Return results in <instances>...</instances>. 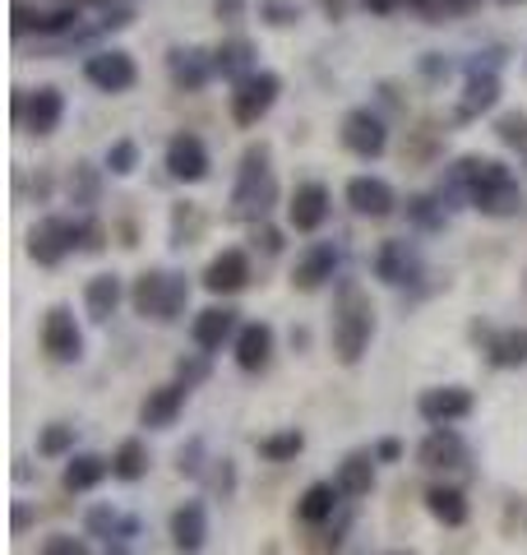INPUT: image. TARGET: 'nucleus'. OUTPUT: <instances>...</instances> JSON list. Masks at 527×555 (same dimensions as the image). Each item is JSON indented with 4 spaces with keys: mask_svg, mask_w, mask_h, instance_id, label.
<instances>
[{
    "mask_svg": "<svg viewBox=\"0 0 527 555\" xmlns=\"http://www.w3.org/2000/svg\"><path fill=\"white\" fill-rule=\"evenodd\" d=\"M453 185H463L467 199L490 218L518 214V204H523V190L514 177H509V167L490 163V158H463L459 171H453Z\"/></svg>",
    "mask_w": 527,
    "mask_h": 555,
    "instance_id": "1",
    "label": "nucleus"
},
{
    "mask_svg": "<svg viewBox=\"0 0 527 555\" xmlns=\"http://www.w3.org/2000/svg\"><path fill=\"white\" fill-rule=\"evenodd\" d=\"M371 301L361 297L357 287H343V297H338V320H333V347H338V361L343 366H357L361 352H365V343H371Z\"/></svg>",
    "mask_w": 527,
    "mask_h": 555,
    "instance_id": "2",
    "label": "nucleus"
},
{
    "mask_svg": "<svg viewBox=\"0 0 527 555\" xmlns=\"http://www.w3.org/2000/svg\"><path fill=\"white\" fill-rule=\"evenodd\" d=\"M185 297H190V287H185V278H176V273L153 269L134 283V310L139 315H153V320H176Z\"/></svg>",
    "mask_w": 527,
    "mask_h": 555,
    "instance_id": "3",
    "label": "nucleus"
},
{
    "mask_svg": "<svg viewBox=\"0 0 527 555\" xmlns=\"http://www.w3.org/2000/svg\"><path fill=\"white\" fill-rule=\"evenodd\" d=\"M278 102V75H269V69H259V75H245L236 83L232 93V116L241 120V126H255V120L269 112Z\"/></svg>",
    "mask_w": 527,
    "mask_h": 555,
    "instance_id": "4",
    "label": "nucleus"
},
{
    "mask_svg": "<svg viewBox=\"0 0 527 555\" xmlns=\"http://www.w3.org/2000/svg\"><path fill=\"white\" fill-rule=\"evenodd\" d=\"M42 347L56 361H79L83 357V334H79V324H75V315H69L65 306L47 310V320H42Z\"/></svg>",
    "mask_w": 527,
    "mask_h": 555,
    "instance_id": "5",
    "label": "nucleus"
},
{
    "mask_svg": "<svg viewBox=\"0 0 527 555\" xmlns=\"http://www.w3.org/2000/svg\"><path fill=\"white\" fill-rule=\"evenodd\" d=\"M83 75L88 83H98L102 93H126L130 83H134V61L126 56V51H98V56H88L83 65Z\"/></svg>",
    "mask_w": 527,
    "mask_h": 555,
    "instance_id": "6",
    "label": "nucleus"
},
{
    "mask_svg": "<svg viewBox=\"0 0 527 555\" xmlns=\"http://www.w3.org/2000/svg\"><path fill=\"white\" fill-rule=\"evenodd\" d=\"M416 412L426 416L430 426H453V422H463V416L472 412V393L463 385L426 389V393H421V403H416Z\"/></svg>",
    "mask_w": 527,
    "mask_h": 555,
    "instance_id": "7",
    "label": "nucleus"
},
{
    "mask_svg": "<svg viewBox=\"0 0 527 555\" xmlns=\"http://www.w3.org/2000/svg\"><path fill=\"white\" fill-rule=\"evenodd\" d=\"M269 153L264 149H250L245 153V167H241V185H236V204L241 208H269V199H273V177H269Z\"/></svg>",
    "mask_w": 527,
    "mask_h": 555,
    "instance_id": "8",
    "label": "nucleus"
},
{
    "mask_svg": "<svg viewBox=\"0 0 527 555\" xmlns=\"http://www.w3.org/2000/svg\"><path fill=\"white\" fill-rule=\"evenodd\" d=\"M343 144L351 153H361V158H380L384 144H389V130H384V120L371 112H351L343 120Z\"/></svg>",
    "mask_w": 527,
    "mask_h": 555,
    "instance_id": "9",
    "label": "nucleus"
},
{
    "mask_svg": "<svg viewBox=\"0 0 527 555\" xmlns=\"http://www.w3.org/2000/svg\"><path fill=\"white\" fill-rule=\"evenodd\" d=\"M167 171L176 181H204L208 177V153L200 144V134H176L171 144H167Z\"/></svg>",
    "mask_w": 527,
    "mask_h": 555,
    "instance_id": "10",
    "label": "nucleus"
},
{
    "mask_svg": "<svg viewBox=\"0 0 527 555\" xmlns=\"http://www.w3.org/2000/svg\"><path fill=\"white\" fill-rule=\"evenodd\" d=\"M347 204L357 208L361 218H389L394 214V190L380 177H351L347 181Z\"/></svg>",
    "mask_w": 527,
    "mask_h": 555,
    "instance_id": "11",
    "label": "nucleus"
},
{
    "mask_svg": "<svg viewBox=\"0 0 527 555\" xmlns=\"http://www.w3.org/2000/svg\"><path fill=\"white\" fill-rule=\"evenodd\" d=\"M287 218H292V228L296 232H314L320 222L329 218V190L320 181H306V185H296V195L287 204Z\"/></svg>",
    "mask_w": 527,
    "mask_h": 555,
    "instance_id": "12",
    "label": "nucleus"
},
{
    "mask_svg": "<svg viewBox=\"0 0 527 555\" xmlns=\"http://www.w3.org/2000/svg\"><path fill=\"white\" fill-rule=\"evenodd\" d=\"M75 236H79V228L75 222H65V218H47L38 232H33V259L38 264H56V259H65V250L75 246Z\"/></svg>",
    "mask_w": 527,
    "mask_h": 555,
    "instance_id": "13",
    "label": "nucleus"
},
{
    "mask_svg": "<svg viewBox=\"0 0 527 555\" xmlns=\"http://www.w3.org/2000/svg\"><path fill=\"white\" fill-rule=\"evenodd\" d=\"M232 334H236V310H227V306L200 310L195 324H190V338H195V347H204V352H218Z\"/></svg>",
    "mask_w": 527,
    "mask_h": 555,
    "instance_id": "14",
    "label": "nucleus"
},
{
    "mask_svg": "<svg viewBox=\"0 0 527 555\" xmlns=\"http://www.w3.org/2000/svg\"><path fill=\"white\" fill-rule=\"evenodd\" d=\"M273 352V328L269 324H245L236 334V366L241 371H264Z\"/></svg>",
    "mask_w": 527,
    "mask_h": 555,
    "instance_id": "15",
    "label": "nucleus"
},
{
    "mask_svg": "<svg viewBox=\"0 0 527 555\" xmlns=\"http://www.w3.org/2000/svg\"><path fill=\"white\" fill-rule=\"evenodd\" d=\"M204 537H208V518H204V505H181L171 514V542H176V551H185V555H195L200 546H204Z\"/></svg>",
    "mask_w": 527,
    "mask_h": 555,
    "instance_id": "16",
    "label": "nucleus"
},
{
    "mask_svg": "<svg viewBox=\"0 0 527 555\" xmlns=\"http://www.w3.org/2000/svg\"><path fill=\"white\" fill-rule=\"evenodd\" d=\"M245 278H250V259H245L241 250H222L214 264H208L204 287H208V292H241Z\"/></svg>",
    "mask_w": 527,
    "mask_h": 555,
    "instance_id": "17",
    "label": "nucleus"
},
{
    "mask_svg": "<svg viewBox=\"0 0 527 555\" xmlns=\"http://www.w3.org/2000/svg\"><path fill=\"white\" fill-rule=\"evenodd\" d=\"M333 273H338V250H333V246H314V250H306L301 264H296L292 283L301 292H314V287H324Z\"/></svg>",
    "mask_w": 527,
    "mask_h": 555,
    "instance_id": "18",
    "label": "nucleus"
},
{
    "mask_svg": "<svg viewBox=\"0 0 527 555\" xmlns=\"http://www.w3.org/2000/svg\"><path fill=\"white\" fill-rule=\"evenodd\" d=\"M463 454H467V449H463V440L453 436L449 426H435L426 436V444H421V463H426V467H459Z\"/></svg>",
    "mask_w": 527,
    "mask_h": 555,
    "instance_id": "19",
    "label": "nucleus"
},
{
    "mask_svg": "<svg viewBox=\"0 0 527 555\" xmlns=\"http://www.w3.org/2000/svg\"><path fill=\"white\" fill-rule=\"evenodd\" d=\"M338 481H314L310 491L301 495V505H296V518L301 524H324V518H333V509H338Z\"/></svg>",
    "mask_w": 527,
    "mask_h": 555,
    "instance_id": "20",
    "label": "nucleus"
},
{
    "mask_svg": "<svg viewBox=\"0 0 527 555\" xmlns=\"http://www.w3.org/2000/svg\"><path fill=\"white\" fill-rule=\"evenodd\" d=\"M61 116H65V98L56 89H38L28 98V130L33 134H51L61 126Z\"/></svg>",
    "mask_w": 527,
    "mask_h": 555,
    "instance_id": "21",
    "label": "nucleus"
},
{
    "mask_svg": "<svg viewBox=\"0 0 527 555\" xmlns=\"http://www.w3.org/2000/svg\"><path fill=\"white\" fill-rule=\"evenodd\" d=\"M88 315L93 320H112L116 315V306H120V278H112V273H102V278H93L88 283Z\"/></svg>",
    "mask_w": 527,
    "mask_h": 555,
    "instance_id": "22",
    "label": "nucleus"
},
{
    "mask_svg": "<svg viewBox=\"0 0 527 555\" xmlns=\"http://www.w3.org/2000/svg\"><path fill=\"white\" fill-rule=\"evenodd\" d=\"M181 403H185V389L181 385H167V389H157L149 403H144V426H171L176 422V412H181Z\"/></svg>",
    "mask_w": 527,
    "mask_h": 555,
    "instance_id": "23",
    "label": "nucleus"
},
{
    "mask_svg": "<svg viewBox=\"0 0 527 555\" xmlns=\"http://www.w3.org/2000/svg\"><path fill=\"white\" fill-rule=\"evenodd\" d=\"M144 473H149V449H144V440H120V449L112 454V477L139 481Z\"/></svg>",
    "mask_w": 527,
    "mask_h": 555,
    "instance_id": "24",
    "label": "nucleus"
},
{
    "mask_svg": "<svg viewBox=\"0 0 527 555\" xmlns=\"http://www.w3.org/2000/svg\"><path fill=\"white\" fill-rule=\"evenodd\" d=\"M102 477H107V459H98V454H75L65 463V491H88Z\"/></svg>",
    "mask_w": 527,
    "mask_h": 555,
    "instance_id": "25",
    "label": "nucleus"
},
{
    "mask_svg": "<svg viewBox=\"0 0 527 555\" xmlns=\"http://www.w3.org/2000/svg\"><path fill=\"white\" fill-rule=\"evenodd\" d=\"M426 505H430V514L439 518V524H449V528L467 524V500H463V491H453V486H435V491L426 495Z\"/></svg>",
    "mask_w": 527,
    "mask_h": 555,
    "instance_id": "26",
    "label": "nucleus"
},
{
    "mask_svg": "<svg viewBox=\"0 0 527 555\" xmlns=\"http://www.w3.org/2000/svg\"><path fill=\"white\" fill-rule=\"evenodd\" d=\"M371 463H375L371 454H351L343 463V473H338V491L343 495H365V491H371V481H375V467Z\"/></svg>",
    "mask_w": 527,
    "mask_h": 555,
    "instance_id": "27",
    "label": "nucleus"
},
{
    "mask_svg": "<svg viewBox=\"0 0 527 555\" xmlns=\"http://www.w3.org/2000/svg\"><path fill=\"white\" fill-rule=\"evenodd\" d=\"M412 269H416V259L408 255V246H402V241H389V246L380 250V278H384V283H394V287L408 283Z\"/></svg>",
    "mask_w": 527,
    "mask_h": 555,
    "instance_id": "28",
    "label": "nucleus"
},
{
    "mask_svg": "<svg viewBox=\"0 0 527 555\" xmlns=\"http://www.w3.org/2000/svg\"><path fill=\"white\" fill-rule=\"evenodd\" d=\"M171 79L181 89H204V79H208L204 51H171Z\"/></svg>",
    "mask_w": 527,
    "mask_h": 555,
    "instance_id": "29",
    "label": "nucleus"
},
{
    "mask_svg": "<svg viewBox=\"0 0 527 555\" xmlns=\"http://www.w3.org/2000/svg\"><path fill=\"white\" fill-rule=\"evenodd\" d=\"M490 361H496V366H523L527 361V328H509V334H500L496 343H490Z\"/></svg>",
    "mask_w": 527,
    "mask_h": 555,
    "instance_id": "30",
    "label": "nucleus"
},
{
    "mask_svg": "<svg viewBox=\"0 0 527 555\" xmlns=\"http://www.w3.org/2000/svg\"><path fill=\"white\" fill-rule=\"evenodd\" d=\"M496 98H500V79L496 75H477L467 83V98H463V116H477L486 107H496Z\"/></svg>",
    "mask_w": 527,
    "mask_h": 555,
    "instance_id": "31",
    "label": "nucleus"
},
{
    "mask_svg": "<svg viewBox=\"0 0 527 555\" xmlns=\"http://www.w3.org/2000/svg\"><path fill=\"white\" fill-rule=\"evenodd\" d=\"M301 444H306V436H301V430H283V436H269V440H259V454L269 459V463H287V459H296V454H301Z\"/></svg>",
    "mask_w": 527,
    "mask_h": 555,
    "instance_id": "32",
    "label": "nucleus"
},
{
    "mask_svg": "<svg viewBox=\"0 0 527 555\" xmlns=\"http://www.w3.org/2000/svg\"><path fill=\"white\" fill-rule=\"evenodd\" d=\"M218 69H222V75H241L245 79V69H250V42H222L218 47V61H214Z\"/></svg>",
    "mask_w": 527,
    "mask_h": 555,
    "instance_id": "33",
    "label": "nucleus"
},
{
    "mask_svg": "<svg viewBox=\"0 0 527 555\" xmlns=\"http://www.w3.org/2000/svg\"><path fill=\"white\" fill-rule=\"evenodd\" d=\"M69 444H75V426H51V430H42V440H38V449L47 459L69 454Z\"/></svg>",
    "mask_w": 527,
    "mask_h": 555,
    "instance_id": "34",
    "label": "nucleus"
},
{
    "mask_svg": "<svg viewBox=\"0 0 527 555\" xmlns=\"http://www.w3.org/2000/svg\"><path fill=\"white\" fill-rule=\"evenodd\" d=\"M134 524H126L116 509H93L88 514V532H102V537H112V532H130Z\"/></svg>",
    "mask_w": 527,
    "mask_h": 555,
    "instance_id": "35",
    "label": "nucleus"
},
{
    "mask_svg": "<svg viewBox=\"0 0 527 555\" xmlns=\"http://www.w3.org/2000/svg\"><path fill=\"white\" fill-rule=\"evenodd\" d=\"M134 163H139V149L130 144V139H120V144H112V153H107V167L116 171V177H130Z\"/></svg>",
    "mask_w": 527,
    "mask_h": 555,
    "instance_id": "36",
    "label": "nucleus"
},
{
    "mask_svg": "<svg viewBox=\"0 0 527 555\" xmlns=\"http://www.w3.org/2000/svg\"><path fill=\"white\" fill-rule=\"evenodd\" d=\"M38 555H88V546L79 542V537H65V532H56V537H47Z\"/></svg>",
    "mask_w": 527,
    "mask_h": 555,
    "instance_id": "37",
    "label": "nucleus"
},
{
    "mask_svg": "<svg viewBox=\"0 0 527 555\" xmlns=\"http://www.w3.org/2000/svg\"><path fill=\"white\" fill-rule=\"evenodd\" d=\"M500 139L504 144H527V116H504L500 120Z\"/></svg>",
    "mask_w": 527,
    "mask_h": 555,
    "instance_id": "38",
    "label": "nucleus"
},
{
    "mask_svg": "<svg viewBox=\"0 0 527 555\" xmlns=\"http://www.w3.org/2000/svg\"><path fill=\"white\" fill-rule=\"evenodd\" d=\"M264 14H269L273 24H292V20H296V10L283 5V0H264Z\"/></svg>",
    "mask_w": 527,
    "mask_h": 555,
    "instance_id": "39",
    "label": "nucleus"
},
{
    "mask_svg": "<svg viewBox=\"0 0 527 555\" xmlns=\"http://www.w3.org/2000/svg\"><path fill=\"white\" fill-rule=\"evenodd\" d=\"M398 5H408V0H365V10H375V14H394Z\"/></svg>",
    "mask_w": 527,
    "mask_h": 555,
    "instance_id": "40",
    "label": "nucleus"
},
{
    "mask_svg": "<svg viewBox=\"0 0 527 555\" xmlns=\"http://www.w3.org/2000/svg\"><path fill=\"white\" fill-rule=\"evenodd\" d=\"M375 454H380V459H398V440H380Z\"/></svg>",
    "mask_w": 527,
    "mask_h": 555,
    "instance_id": "41",
    "label": "nucleus"
},
{
    "mask_svg": "<svg viewBox=\"0 0 527 555\" xmlns=\"http://www.w3.org/2000/svg\"><path fill=\"white\" fill-rule=\"evenodd\" d=\"M408 5H426V0H408Z\"/></svg>",
    "mask_w": 527,
    "mask_h": 555,
    "instance_id": "42",
    "label": "nucleus"
},
{
    "mask_svg": "<svg viewBox=\"0 0 527 555\" xmlns=\"http://www.w3.org/2000/svg\"><path fill=\"white\" fill-rule=\"evenodd\" d=\"M394 555H408V551H394Z\"/></svg>",
    "mask_w": 527,
    "mask_h": 555,
    "instance_id": "43",
    "label": "nucleus"
},
{
    "mask_svg": "<svg viewBox=\"0 0 527 555\" xmlns=\"http://www.w3.org/2000/svg\"><path fill=\"white\" fill-rule=\"evenodd\" d=\"M459 5H467V0H459Z\"/></svg>",
    "mask_w": 527,
    "mask_h": 555,
    "instance_id": "44",
    "label": "nucleus"
}]
</instances>
